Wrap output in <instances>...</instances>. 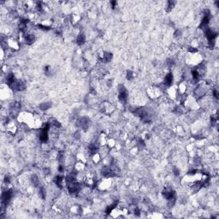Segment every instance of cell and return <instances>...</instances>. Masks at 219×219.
Segmentation results:
<instances>
[{"instance_id":"obj_1","label":"cell","mask_w":219,"mask_h":219,"mask_svg":"<svg viewBox=\"0 0 219 219\" xmlns=\"http://www.w3.org/2000/svg\"><path fill=\"white\" fill-rule=\"evenodd\" d=\"M128 92L123 86H120L118 89V98L122 103H126L128 100Z\"/></svg>"},{"instance_id":"obj_2","label":"cell","mask_w":219,"mask_h":219,"mask_svg":"<svg viewBox=\"0 0 219 219\" xmlns=\"http://www.w3.org/2000/svg\"><path fill=\"white\" fill-rule=\"evenodd\" d=\"M6 129H7V131L9 132V134H13V135L16 134L18 130L17 126L15 124V123H8V124L6 125Z\"/></svg>"},{"instance_id":"obj_3","label":"cell","mask_w":219,"mask_h":219,"mask_svg":"<svg viewBox=\"0 0 219 219\" xmlns=\"http://www.w3.org/2000/svg\"><path fill=\"white\" fill-rule=\"evenodd\" d=\"M85 36L82 34H80L77 35V38H76V42L79 45H82L84 42H85Z\"/></svg>"}]
</instances>
